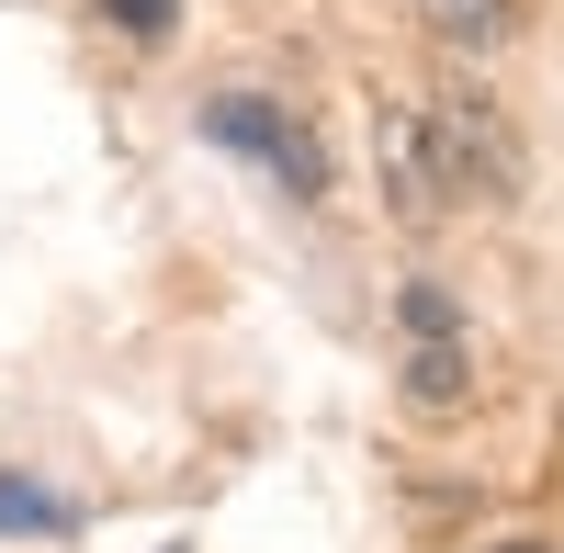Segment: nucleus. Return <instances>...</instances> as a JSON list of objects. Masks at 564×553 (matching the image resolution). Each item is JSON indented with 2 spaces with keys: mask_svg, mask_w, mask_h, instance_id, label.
I'll list each match as a JSON object with an SVG mask.
<instances>
[{
  "mask_svg": "<svg viewBox=\"0 0 564 553\" xmlns=\"http://www.w3.org/2000/svg\"><path fill=\"white\" fill-rule=\"evenodd\" d=\"M417 148H430V181H441V204H508L520 193V148H508V124L475 79H452L417 102Z\"/></svg>",
  "mask_w": 564,
  "mask_h": 553,
  "instance_id": "nucleus-1",
  "label": "nucleus"
},
{
  "mask_svg": "<svg viewBox=\"0 0 564 553\" xmlns=\"http://www.w3.org/2000/svg\"><path fill=\"white\" fill-rule=\"evenodd\" d=\"M204 135H215L226 159H260L294 204L327 193V148H316V124H305L294 102H271V90H215V102H204Z\"/></svg>",
  "mask_w": 564,
  "mask_h": 553,
  "instance_id": "nucleus-2",
  "label": "nucleus"
},
{
  "mask_svg": "<svg viewBox=\"0 0 564 553\" xmlns=\"http://www.w3.org/2000/svg\"><path fill=\"white\" fill-rule=\"evenodd\" d=\"M395 373H406L417 419H463V406H475V350H463V339H406Z\"/></svg>",
  "mask_w": 564,
  "mask_h": 553,
  "instance_id": "nucleus-3",
  "label": "nucleus"
},
{
  "mask_svg": "<svg viewBox=\"0 0 564 553\" xmlns=\"http://www.w3.org/2000/svg\"><path fill=\"white\" fill-rule=\"evenodd\" d=\"M372 159H384V204L395 215H441V181H430V148H417V113L384 102V135H372Z\"/></svg>",
  "mask_w": 564,
  "mask_h": 553,
  "instance_id": "nucleus-4",
  "label": "nucleus"
},
{
  "mask_svg": "<svg viewBox=\"0 0 564 553\" xmlns=\"http://www.w3.org/2000/svg\"><path fill=\"white\" fill-rule=\"evenodd\" d=\"M417 23L452 34V45H508L520 34V0H417Z\"/></svg>",
  "mask_w": 564,
  "mask_h": 553,
  "instance_id": "nucleus-5",
  "label": "nucleus"
},
{
  "mask_svg": "<svg viewBox=\"0 0 564 553\" xmlns=\"http://www.w3.org/2000/svg\"><path fill=\"white\" fill-rule=\"evenodd\" d=\"M0 531H45V542H57L68 531V497H45L34 475H0Z\"/></svg>",
  "mask_w": 564,
  "mask_h": 553,
  "instance_id": "nucleus-6",
  "label": "nucleus"
},
{
  "mask_svg": "<svg viewBox=\"0 0 564 553\" xmlns=\"http://www.w3.org/2000/svg\"><path fill=\"white\" fill-rule=\"evenodd\" d=\"M395 328H406V339H463V305H452L441 283H395Z\"/></svg>",
  "mask_w": 564,
  "mask_h": 553,
  "instance_id": "nucleus-7",
  "label": "nucleus"
},
{
  "mask_svg": "<svg viewBox=\"0 0 564 553\" xmlns=\"http://www.w3.org/2000/svg\"><path fill=\"white\" fill-rule=\"evenodd\" d=\"M90 12H102L113 34H135V45H159V34H170V12H181V0H90Z\"/></svg>",
  "mask_w": 564,
  "mask_h": 553,
  "instance_id": "nucleus-8",
  "label": "nucleus"
},
{
  "mask_svg": "<svg viewBox=\"0 0 564 553\" xmlns=\"http://www.w3.org/2000/svg\"><path fill=\"white\" fill-rule=\"evenodd\" d=\"M497 553H542V542H497Z\"/></svg>",
  "mask_w": 564,
  "mask_h": 553,
  "instance_id": "nucleus-9",
  "label": "nucleus"
}]
</instances>
